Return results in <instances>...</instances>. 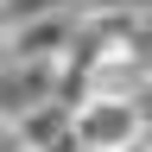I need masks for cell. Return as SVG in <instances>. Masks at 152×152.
Instances as JSON below:
<instances>
[{"mask_svg": "<svg viewBox=\"0 0 152 152\" xmlns=\"http://www.w3.org/2000/svg\"><path fill=\"white\" fill-rule=\"evenodd\" d=\"M70 140L76 152H121L127 140H146V95H76Z\"/></svg>", "mask_w": 152, "mask_h": 152, "instance_id": "cell-1", "label": "cell"}, {"mask_svg": "<svg viewBox=\"0 0 152 152\" xmlns=\"http://www.w3.org/2000/svg\"><path fill=\"white\" fill-rule=\"evenodd\" d=\"M70 32H76V7L70 0H45V7L19 13L0 32V57H13V64H57L70 51Z\"/></svg>", "mask_w": 152, "mask_h": 152, "instance_id": "cell-2", "label": "cell"}, {"mask_svg": "<svg viewBox=\"0 0 152 152\" xmlns=\"http://www.w3.org/2000/svg\"><path fill=\"white\" fill-rule=\"evenodd\" d=\"M45 95H57V64H13V57H0V127L13 114H26L32 102H45Z\"/></svg>", "mask_w": 152, "mask_h": 152, "instance_id": "cell-3", "label": "cell"}, {"mask_svg": "<svg viewBox=\"0 0 152 152\" xmlns=\"http://www.w3.org/2000/svg\"><path fill=\"white\" fill-rule=\"evenodd\" d=\"M7 133H13L19 146L45 152V146H57V140L70 133V102H64V95H45V102H32L26 114H13V121H7Z\"/></svg>", "mask_w": 152, "mask_h": 152, "instance_id": "cell-4", "label": "cell"}, {"mask_svg": "<svg viewBox=\"0 0 152 152\" xmlns=\"http://www.w3.org/2000/svg\"><path fill=\"white\" fill-rule=\"evenodd\" d=\"M121 152H152V146H146V140H127V146H121Z\"/></svg>", "mask_w": 152, "mask_h": 152, "instance_id": "cell-5", "label": "cell"}, {"mask_svg": "<svg viewBox=\"0 0 152 152\" xmlns=\"http://www.w3.org/2000/svg\"><path fill=\"white\" fill-rule=\"evenodd\" d=\"M0 32H7V0H0Z\"/></svg>", "mask_w": 152, "mask_h": 152, "instance_id": "cell-6", "label": "cell"}]
</instances>
